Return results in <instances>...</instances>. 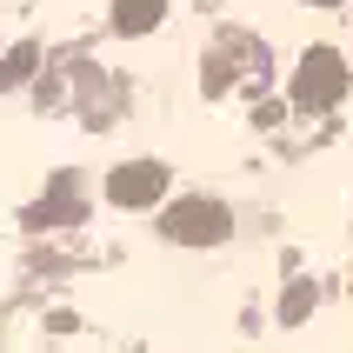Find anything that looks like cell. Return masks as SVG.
I'll return each instance as SVG.
<instances>
[{
	"mask_svg": "<svg viewBox=\"0 0 353 353\" xmlns=\"http://www.w3.org/2000/svg\"><path fill=\"white\" fill-rule=\"evenodd\" d=\"M340 94H347V60H340L334 47H314V54H300V67H294V107L320 114V107H334Z\"/></svg>",
	"mask_w": 353,
	"mask_h": 353,
	"instance_id": "1",
	"label": "cell"
},
{
	"mask_svg": "<svg viewBox=\"0 0 353 353\" xmlns=\"http://www.w3.org/2000/svg\"><path fill=\"white\" fill-rule=\"evenodd\" d=\"M234 234V214L220 200H187L180 214H167V240H187V247H220Z\"/></svg>",
	"mask_w": 353,
	"mask_h": 353,
	"instance_id": "2",
	"label": "cell"
},
{
	"mask_svg": "<svg viewBox=\"0 0 353 353\" xmlns=\"http://www.w3.org/2000/svg\"><path fill=\"white\" fill-rule=\"evenodd\" d=\"M160 187H167V174H160V167H127V174L114 180V194L127 200V207H140V200H154Z\"/></svg>",
	"mask_w": 353,
	"mask_h": 353,
	"instance_id": "3",
	"label": "cell"
},
{
	"mask_svg": "<svg viewBox=\"0 0 353 353\" xmlns=\"http://www.w3.org/2000/svg\"><path fill=\"white\" fill-rule=\"evenodd\" d=\"M140 20H160V0H120V27L140 34Z\"/></svg>",
	"mask_w": 353,
	"mask_h": 353,
	"instance_id": "4",
	"label": "cell"
},
{
	"mask_svg": "<svg viewBox=\"0 0 353 353\" xmlns=\"http://www.w3.org/2000/svg\"><path fill=\"white\" fill-rule=\"evenodd\" d=\"M320 7H334V0H320Z\"/></svg>",
	"mask_w": 353,
	"mask_h": 353,
	"instance_id": "5",
	"label": "cell"
}]
</instances>
